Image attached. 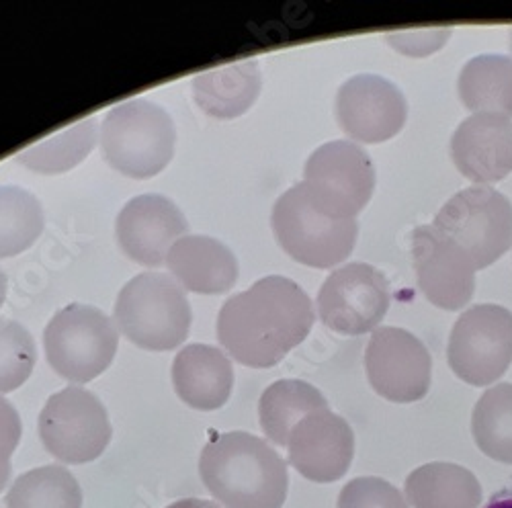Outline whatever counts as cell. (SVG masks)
<instances>
[{
	"instance_id": "obj_1",
	"label": "cell",
	"mask_w": 512,
	"mask_h": 508,
	"mask_svg": "<svg viewBox=\"0 0 512 508\" xmlns=\"http://www.w3.org/2000/svg\"><path fill=\"white\" fill-rule=\"evenodd\" d=\"M314 326V304L295 281L271 275L232 295L218 316V341L234 361L269 369L279 365Z\"/></svg>"
},
{
	"instance_id": "obj_2",
	"label": "cell",
	"mask_w": 512,
	"mask_h": 508,
	"mask_svg": "<svg viewBox=\"0 0 512 508\" xmlns=\"http://www.w3.org/2000/svg\"><path fill=\"white\" fill-rule=\"evenodd\" d=\"M199 476L226 508H281L287 500V463L265 439L244 431L209 439L199 457Z\"/></svg>"
},
{
	"instance_id": "obj_3",
	"label": "cell",
	"mask_w": 512,
	"mask_h": 508,
	"mask_svg": "<svg viewBox=\"0 0 512 508\" xmlns=\"http://www.w3.org/2000/svg\"><path fill=\"white\" fill-rule=\"evenodd\" d=\"M191 304L185 289L164 273L148 271L127 281L115 300L117 330L144 351H173L191 330Z\"/></svg>"
},
{
	"instance_id": "obj_4",
	"label": "cell",
	"mask_w": 512,
	"mask_h": 508,
	"mask_svg": "<svg viewBox=\"0 0 512 508\" xmlns=\"http://www.w3.org/2000/svg\"><path fill=\"white\" fill-rule=\"evenodd\" d=\"M177 127L168 111L146 99H132L107 111L101 150L117 173L150 179L175 156Z\"/></svg>"
},
{
	"instance_id": "obj_5",
	"label": "cell",
	"mask_w": 512,
	"mask_h": 508,
	"mask_svg": "<svg viewBox=\"0 0 512 508\" xmlns=\"http://www.w3.org/2000/svg\"><path fill=\"white\" fill-rule=\"evenodd\" d=\"M271 226L289 257L314 269L345 263L359 236L357 220L338 222L322 216L312 205L304 183L293 185L275 201Z\"/></svg>"
},
{
	"instance_id": "obj_6",
	"label": "cell",
	"mask_w": 512,
	"mask_h": 508,
	"mask_svg": "<svg viewBox=\"0 0 512 508\" xmlns=\"http://www.w3.org/2000/svg\"><path fill=\"white\" fill-rule=\"evenodd\" d=\"M433 228L480 271L512 246V203L488 185L467 187L439 209Z\"/></svg>"
},
{
	"instance_id": "obj_7",
	"label": "cell",
	"mask_w": 512,
	"mask_h": 508,
	"mask_svg": "<svg viewBox=\"0 0 512 508\" xmlns=\"http://www.w3.org/2000/svg\"><path fill=\"white\" fill-rule=\"evenodd\" d=\"M119 330L95 306L70 304L46 326L44 347L50 367L72 384H89L115 359Z\"/></svg>"
},
{
	"instance_id": "obj_8",
	"label": "cell",
	"mask_w": 512,
	"mask_h": 508,
	"mask_svg": "<svg viewBox=\"0 0 512 508\" xmlns=\"http://www.w3.org/2000/svg\"><path fill=\"white\" fill-rule=\"evenodd\" d=\"M304 185L312 205L330 220H357L375 189L371 156L349 140L316 148L304 168Z\"/></svg>"
},
{
	"instance_id": "obj_9",
	"label": "cell",
	"mask_w": 512,
	"mask_h": 508,
	"mask_svg": "<svg viewBox=\"0 0 512 508\" xmlns=\"http://www.w3.org/2000/svg\"><path fill=\"white\" fill-rule=\"evenodd\" d=\"M111 435L107 408L80 386H68L50 396L39 414L41 443L62 463L82 465L99 459Z\"/></svg>"
},
{
	"instance_id": "obj_10",
	"label": "cell",
	"mask_w": 512,
	"mask_h": 508,
	"mask_svg": "<svg viewBox=\"0 0 512 508\" xmlns=\"http://www.w3.org/2000/svg\"><path fill=\"white\" fill-rule=\"evenodd\" d=\"M447 361L469 386H490L512 363V312L496 304L465 310L453 324Z\"/></svg>"
},
{
	"instance_id": "obj_11",
	"label": "cell",
	"mask_w": 512,
	"mask_h": 508,
	"mask_svg": "<svg viewBox=\"0 0 512 508\" xmlns=\"http://www.w3.org/2000/svg\"><path fill=\"white\" fill-rule=\"evenodd\" d=\"M318 316L326 328L345 336L375 332L390 310V283L367 263L332 271L318 293Z\"/></svg>"
},
{
	"instance_id": "obj_12",
	"label": "cell",
	"mask_w": 512,
	"mask_h": 508,
	"mask_svg": "<svg viewBox=\"0 0 512 508\" xmlns=\"http://www.w3.org/2000/svg\"><path fill=\"white\" fill-rule=\"evenodd\" d=\"M365 369L371 388L396 404L418 402L431 390V353L404 328L381 326L371 334Z\"/></svg>"
},
{
	"instance_id": "obj_13",
	"label": "cell",
	"mask_w": 512,
	"mask_h": 508,
	"mask_svg": "<svg viewBox=\"0 0 512 508\" xmlns=\"http://www.w3.org/2000/svg\"><path fill=\"white\" fill-rule=\"evenodd\" d=\"M334 109L340 130L363 144L392 140L408 117L404 93L377 74H357L340 84Z\"/></svg>"
},
{
	"instance_id": "obj_14",
	"label": "cell",
	"mask_w": 512,
	"mask_h": 508,
	"mask_svg": "<svg viewBox=\"0 0 512 508\" xmlns=\"http://www.w3.org/2000/svg\"><path fill=\"white\" fill-rule=\"evenodd\" d=\"M412 261L418 287L433 306L457 312L474 298L476 267L433 224L418 226L412 236Z\"/></svg>"
},
{
	"instance_id": "obj_15",
	"label": "cell",
	"mask_w": 512,
	"mask_h": 508,
	"mask_svg": "<svg viewBox=\"0 0 512 508\" xmlns=\"http://www.w3.org/2000/svg\"><path fill=\"white\" fill-rule=\"evenodd\" d=\"M183 211L168 197L146 193L127 201L115 220L121 250L138 265L158 269L177 240L187 236Z\"/></svg>"
},
{
	"instance_id": "obj_16",
	"label": "cell",
	"mask_w": 512,
	"mask_h": 508,
	"mask_svg": "<svg viewBox=\"0 0 512 508\" xmlns=\"http://www.w3.org/2000/svg\"><path fill=\"white\" fill-rule=\"evenodd\" d=\"M289 463L310 482L330 484L343 478L355 455L349 422L332 410H316L297 422L287 439Z\"/></svg>"
},
{
	"instance_id": "obj_17",
	"label": "cell",
	"mask_w": 512,
	"mask_h": 508,
	"mask_svg": "<svg viewBox=\"0 0 512 508\" xmlns=\"http://www.w3.org/2000/svg\"><path fill=\"white\" fill-rule=\"evenodd\" d=\"M457 171L478 185L502 181L512 173V119L502 115H469L451 138Z\"/></svg>"
},
{
	"instance_id": "obj_18",
	"label": "cell",
	"mask_w": 512,
	"mask_h": 508,
	"mask_svg": "<svg viewBox=\"0 0 512 508\" xmlns=\"http://www.w3.org/2000/svg\"><path fill=\"white\" fill-rule=\"evenodd\" d=\"M166 267L183 289L201 295L226 293L238 279L234 252L211 236L187 234L177 240L168 252Z\"/></svg>"
},
{
	"instance_id": "obj_19",
	"label": "cell",
	"mask_w": 512,
	"mask_h": 508,
	"mask_svg": "<svg viewBox=\"0 0 512 508\" xmlns=\"http://www.w3.org/2000/svg\"><path fill=\"white\" fill-rule=\"evenodd\" d=\"M177 396L195 410L222 408L234 388V369L228 355L209 345H187L173 363Z\"/></svg>"
},
{
	"instance_id": "obj_20",
	"label": "cell",
	"mask_w": 512,
	"mask_h": 508,
	"mask_svg": "<svg viewBox=\"0 0 512 508\" xmlns=\"http://www.w3.org/2000/svg\"><path fill=\"white\" fill-rule=\"evenodd\" d=\"M261 68L254 58L207 70L193 78V97L201 111L216 119H236L259 99Z\"/></svg>"
},
{
	"instance_id": "obj_21",
	"label": "cell",
	"mask_w": 512,
	"mask_h": 508,
	"mask_svg": "<svg viewBox=\"0 0 512 508\" xmlns=\"http://www.w3.org/2000/svg\"><path fill=\"white\" fill-rule=\"evenodd\" d=\"M414 508H478L482 486L478 478L457 463L435 461L416 468L404 486Z\"/></svg>"
},
{
	"instance_id": "obj_22",
	"label": "cell",
	"mask_w": 512,
	"mask_h": 508,
	"mask_svg": "<svg viewBox=\"0 0 512 508\" xmlns=\"http://www.w3.org/2000/svg\"><path fill=\"white\" fill-rule=\"evenodd\" d=\"M457 93L474 115L512 119V58L496 54L472 58L459 72Z\"/></svg>"
},
{
	"instance_id": "obj_23",
	"label": "cell",
	"mask_w": 512,
	"mask_h": 508,
	"mask_svg": "<svg viewBox=\"0 0 512 508\" xmlns=\"http://www.w3.org/2000/svg\"><path fill=\"white\" fill-rule=\"evenodd\" d=\"M324 408H328V400L308 381L281 379L271 384L261 396V429L271 443L287 447V439L297 422Z\"/></svg>"
},
{
	"instance_id": "obj_24",
	"label": "cell",
	"mask_w": 512,
	"mask_h": 508,
	"mask_svg": "<svg viewBox=\"0 0 512 508\" xmlns=\"http://www.w3.org/2000/svg\"><path fill=\"white\" fill-rule=\"evenodd\" d=\"M97 144V119L89 117L76 121L56 136H48L37 144L15 154V160L33 173L60 175L78 166Z\"/></svg>"
},
{
	"instance_id": "obj_25",
	"label": "cell",
	"mask_w": 512,
	"mask_h": 508,
	"mask_svg": "<svg viewBox=\"0 0 512 508\" xmlns=\"http://www.w3.org/2000/svg\"><path fill=\"white\" fill-rule=\"evenodd\" d=\"M46 228L41 201L27 189L0 185V259L17 257Z\"/></svg>"
},
{
	"instance_id": "obj_26",
	"label": "cell",
	"mask_w": 512,
	"mask_h": 508,
	"mask_svg": "<svg viewBox=\"0 0 512 508\" xmlns=\"http://www.w3.org/2000/svg\"><path fill=\"white\" fill-rule=\"evenodd\" d=\"M7 508H82L78 480L62 465H44L15 480Z\"/></svg>"
},
{
	"instance_id": "obj_27",
	"label": "cell",
	"mask_w": 512,
	"mask_h": 508,
	"mask_svg": "<svg viewBox=\"0 0 512 508\" xmlns=\"http://www.w3.org/2000/svg\"><path fill=\"white\" fill-rule=\"evenodd\" d=\"M472 433L484 455L512 465V384H496L478 400Z\"/></svg>"
},
{
	"instance_id": "obj_28",
	"label": "cell",
	"mask_w": 512,
	"mask_h": 508,
	"mask_svg": "<svg viewBox=\"0 0 512 508\" xmlns=\"http://www.w3.org/2000/svg\"><path fill=\"white\" fill-rule=\"evenodd\" d=\"M35 361L31 332L15 320L0 318V394L21 388L31 377Z\"/></svg>"
},
{
	"instance_id": "obj_29",
	"label": "cell",
	"mask_w": 512,
	"mask_h": 508,
	"mask_svg": "<svg viewBox=\"0 0 512 508\" xmlns=\"http://www.w3.org/2000/svg\"><path fill=\"white\" fill-rule=\"evenodd\" d=\"M338 508H408L402 492L381 478H355L338 496Z\"/></svg>"
},
{
	"instance_id": "obj_30",
	"label": "cell",
	"mask_w": 512,
	"mask_h": 508,
	"mask_svg": "<svg viewBox=\"0 0 512 508\" xmlns=\"http://www.w3.org/2000/svg\"><path fill=\"white\" fill-rule=\"evenodd\" d=\"M21 435L23 425L15 406L7 398L0 396V492L5 490V486L11 480V457L21 441Z\"/></svg>"
},
{
	"instance_id": "obj_31",
	"label": "cell",
	"mask_w": 512,
	"mask_h": 508,
	"mask_svg": "<svg viewBox=\"0 0 512 508\" xmlns=\"http://www.w3.org/2000/svg\"><path fill=\"white\" fill-rule=\"evenodd\" d=\"M449 29H439V31H416L414 35L410 31L396 35H388L390 44L396 46V50H400L402 54L408 56H424V54H431L437 52L443 41L449 39Z\"/></svg>"
},
{
	"instance_id": "obj_32",
	"label": "cell",
	"mask_w": 512,
	"mask_h": 508,
	"mask_svg": "<svg viewBox=\"0 0 512 508\" xmlns=\"http://www.w3.org/2000/svg\"><path fill=\"white\" fill-rule=\"evenodd\" d=\"M166 508H222L216 502H209V500H201V498H185V500H177Z\"/></svg>"
},
{
	"instance_id": "obj_33",
	"label": "cell",
	"mask_w": 512,
	"mask_h": 508,
	"mask_svg": "<svg viewBox=\"0 0 512 508\" xmlns=\"http://www.w3.org/2000/svg\"><path fill=\"white\" fill-rule=\"evenodd\" d=\"M484 508H512V486L494 494Z\"/></svg>"
},
{
	"instance_id": "obj_34",
	"label": "cell",
	"mask_w": 512,
	"mask_h": 508,
	"mask_svg": "<svg viewBox=\"0 0 512 508\" xmlns=\"http://www.w3.org/2000/svg\"><path fill=\"white\" fill-rule=\"evenodd\" d=\"M7 289H9L7 275H5L3 269H0V308H3V304H5V300H7Z\"/></svg>"
},
{
	"instance_id": "obj_35",
	"label": "cell",
	"mask_w": 512,
	"mask_h": 508,
	"mask_svg": "<svg viewBox=\"0 0 512 508\" xmlns=\"http://www.w3.org/2000/svg\"><path fill=\"white\" fill-rule=\"evenodd\" d=\"M510 48H512V31H510Z\"/></svg>"
}]
</instances>
